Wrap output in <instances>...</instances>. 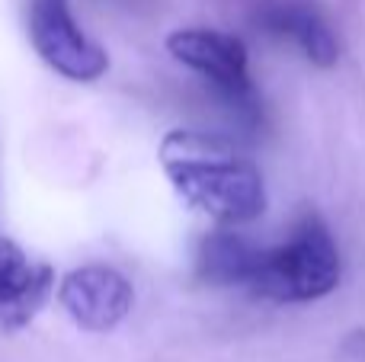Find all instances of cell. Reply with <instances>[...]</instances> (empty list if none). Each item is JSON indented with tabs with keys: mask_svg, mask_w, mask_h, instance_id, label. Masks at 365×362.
<instances>
[{
	"mask_svg": "<svg viewBox=\"0 0 365 362\" xmlns=\"http://www.w3.org/2000/svg\"><path fill=\"white\" fill-rule=\"evenodd\" d=\"M160 167L182 202L221 228L257 222L266 212L259 167L221 135L173 128L160 141Z\"/></svg>",
	"mask_w": 365,
	"mask_h": 362,
	"instance_id": "obj_1",
	"label": "cell"
},
{
	"mask_svg": "<svg viewBox=\"0 0 365 362\" xmlns=\"http://www.w3.org/2000/svg\"><path fill=\"white\" fill-rule=\"evenodd\" d=\"M340 359L343 362H365V331H356L343 340L340 346Z\"/></svg>",
	"mask_w": 365,
	"mask_h": 362,
	"instance_id": "obj_9",
	"label": "cell"
},
{
	"mask_svg": "<svg viewBox=\"0 0 365 362\" xmlns=\"http://www.w3.org/2000/svg\"><path fill=\"white\" fill-rule=\"evenodd\" d=\"M55 292V269L32 260L16 241L0 237V333H16L32 324Z\"/></svg>",
	"mask_w": 365,
	"mask_h": 362,
	"instance_id": "obj_6",
	"label": "cell"
},
{
	"mask_svg": "<svg viewBox=\"0 0 365 362\" xmlns=\"http://www.w3.org/2000/svg\"><path fill=\"white\" fill-rule=\"evenodd\" d=\"M259 247L240 237L237 231L221 228L202 237L199 254H195V269L199 279L208 286H250L253 267H257Z\"/></svg>",
	"mask_w": 365,
	"mask_h": 362,
	"instance_id": "obj_8",
	"label": "cell"
},
{
	"mask_svg": "<svg viewBox=\"0 0 365 362\" xmlns=\"http://www.w3.org/2000/svg\"><path fill=\"white\" fill-rule=\"evenodd\" d=\"M29 42L55 74L77 83L100 81L109 55L74 19L68 0H29Z\"/></svg>",
	"mask_w": 365,
	"mask_h": 362,
	"instance_id": "obj_4",
	"label": "cell"
},
{
	"mask_svg": "<svg viewBox=\"0 0 365 362\" xmlns=\"http://www.w3.org/2000/svg\"><path fill=\"white\" fill-rule=\"evenodd\" d=\"M167 48L180 64L205 77L231 109H237L240 115H250V119L259 115L257 87L250 77V58H247V45L237 36L192 26V29L170 32Z\"/></svg>",
	"mask_w": 365,
	"mask_h": 362,
	"instance_id": "obj_3",
	"label": "cell"
},
{
	"mask_svg": "<svg viewBox=\"0 0 365 362\" xmlns=\"http://www.w3.org/2000/svg\"><path fill=\"white\" fill-rule=\"evenodd\" d=\"M259 26L269 36L292 38L302 48L314 68H334L340 61V38L330 29V23L304 0H279V4L263 6L259 13Z\"/></svg>",
	"mask_w": 365,
	"mask_h": 362,
	"instance_id": "obj_7",
	"label": "cell"
},
{
	"mask_svg": "<svg viewBox=\"0 0 365 362\" xmlns=\"http://www.w3.org/2000/svg\"><path fill=\"white\" fill-rule=\"evenodd\" d=\"M340 250L327 222L317 212H304L282 244L259 247L247 289L259 299L298 305V301H317L330 295L340 286Z\"/></svg>",
	"mask_w": 365,
	"mask_h": 362,
	"instance_id": "obj_2",
	"label": "cell"
},
{
	"mask_svg": "<svg viewBox=\"0 0 365 362\" xmlns=\"http://www.w3.org/2000/svg\"><path fill=\"white\" fill-rule=\"evenodd\" d=\"M58 301L81 331L106 333L128 318L135 305L132 282L113 267L87 263L71 269L58 286Z\"/></svg>",
	"mask_w": 365,
	"mask_h": 362,
	"instance_id": "obj_5",
	"label": "cell"
}]
</instances>
